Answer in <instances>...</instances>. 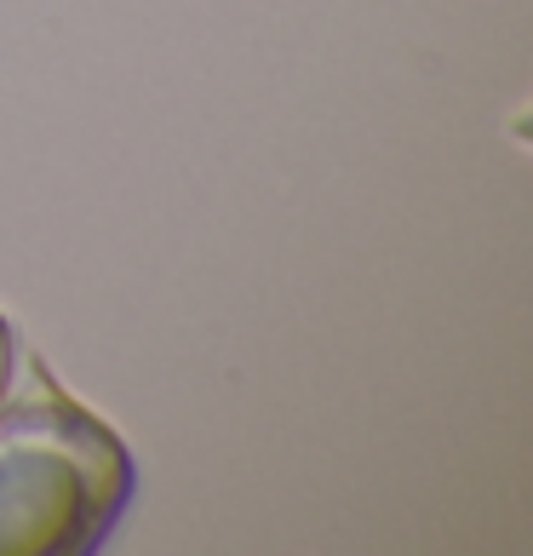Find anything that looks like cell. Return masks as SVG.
Wrapping results in <instances>:
<instances>
[{"label":"cell","mask_w":533,"mask_h":556,"mask_svg":"<svg viewBox=\"0 0 533 556\" xmlns=\"http://www.w3.org/2000/svg\"><path fill=\"white\" fill-rule=\"evenodd\" d=\"M12 374H17V339H12V321L0 316V396H7Z\"/></svg>","instance_id":"cell-2"},{"label":"cell","mask_w":533,"mask_h":556,"mask_svg":"<svg viewBox=\"0 0 533 556\" xmlns=\"http://www.w3.org/2000/svg\"><path fill=\"white\" fill-rule=\"evenodd\" d=\"M132 453L40 362L0 396V556H87L132 505Z\"/></svg>","instance_id":"cell-1"}]
</instances>
